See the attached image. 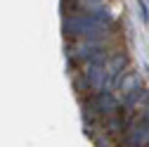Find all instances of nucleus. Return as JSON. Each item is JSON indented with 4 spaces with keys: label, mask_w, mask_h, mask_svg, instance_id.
<instances>
[{
    "label": "nucleus",
    "mask_w": 149,
    "mask_h": 147,
    "mask_svg": "<svg viewBox=\"0 0 149 147\" xmlns=\"http://www.w3.org/2000/svg\"><path fill=\"white\" fill-rule=\"evenodd\" d=\"M88 112L107 119V116H114V114L118 112V102L114 100V95L104 93V95H100V97H95V100L88 102Z\"/></svg>",
    "instance_id": "1"
},
{
    "label": "nucleus",
    "mask_w": 149,
    "mask_h": 147,
    "mask_svg": "<svg viewBox=\"0 0 149 147\" xmlns=\"http://www.w3.org/2000/svg\"><path fill=\"white\" fill-rule=\"evenodd\" d=\"M149 145V126L144 123H133L123 135V147H147Z\"/></svg>",
    "instance_id": "2"
},
{
    "label": "nucleus",
    "mask_w": 149,
    "mask_h": 147,
    "mask_svg": "<svg viewBox=\"0 0 149 147\" xmlns=\"http://www.w3.org/2000/svg\"><path fill=\"white\" fill-rule=\"evenodd\" d=\"M90 138L95 140V145H97V147H109V140H107V135H104V133H102V135H97V133H92Z\"/></svg>",
    "instance_id": "3"
},
{
    "label": "nucleus",
    "mask_w": 149,
    "mask_h": 147,
    "mask_svg": "<svg viewBox=\"0 0 149 147\" xmlns=\"http://www.w3.org/2000/svg\"><path fill=\"white\" fill-rule=\"evenodd\" d=\"M140 123H144V126H149V107L144 109V114H142V119H140Z\"/></svg>",
    "instance_id": "4"
},
{
    "label": "nucleus",
    "mask_w": 149,
    "mask_h": 147,
    "mask_svg": "<svg viewBox=\"0 0 149 147\" xmlns=\"http://www.w3.org/2000/svg\"><path fill=\"white\" fill-rule=\"evenodd\" d=\"M147 147H149V145H147Z\"/></svg>",
    "instance_id": "5"
}]
</instances>
